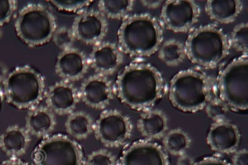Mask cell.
I'll list each match as a JSON object with an SVG mask.
<instances>
[{
    "mask_svg": "<svg viewBox=\"0 0 248 165\" xmlns=\"http://www.w3.org/2000/svg\"><path fill=\"white\" fill-rule=\"evenodd\" d=\"M114 86L122 103L139 111L153 109L165 92L163 75L154 66L142 62L126 66L117 77Z\"/></svg>",
    "mask_w": 248,
    "mask_h": 165,
    "instance_id": "6da1fadb",
    "label": "cell"
},
{
    "mask_svg": "<svg viewBox=\"0 0 248 165\" xmlns=\"http://www.w3.org/2000/svg\"><path fill=\"white\" fill-rule=\"evenodd\" d=\"M117 40L121 51L128 56L149 58L163 42V26L158 19L147 13L130 15L123 20Z\"/></svg>",
    "mask_w": 248,
    "mask_h": 165,
    "instance_id": "7a4b0ae2",
    "label": "cell"
},
{
    "mask_svg": "<svg viewBox=\"0 0 248 165\" xmlns=\"http://www.w3.org/2000/svg\"><path fill=\"white\" fill-rule=\"evenodd\" d=\"M186 56L203 69H215L230 54L229 37L216 24H207L190 31L185 44Z\"/></svg>",
    "mask_w": 248,
    "mask_h": 165,
    "instance_id": "3957f363",
    "label": "cell"
},
{
    "mask_svg": "<svg viewBox=\"0 0 248 165\" xmlns=\"http://www.w3.org/2000/svg\"><path fill=\"white\" fill-rule=\"evenodd\" d=\"M211 79L204 72L193 69L174 75L168 89L170 102L185 113H196L205 109L213 97Z\"/></svg>",
    "mask_w": 248,
    "mask_h": 165,
    "instance_id": "277c9868",
    "label": "cell"
},
{
    "mask_svg": "<svg viewBox=\"0 0 248 165\" xmlns=\"http://www.w3.org/2000/svg\"><path fill=\"white\" fill-rule=\"evenodd\" d=\"M2 84L6 102L17 109L29 110L45 97V78L30 65L15 68Z\"/></svg>",
    "mask_w": 248,
    "mask_h": 165,
    "instance_id": "5b68a950",
    "label": "cell"
},
{
    "mask_svg": "<svg viewBox=\"0 0 248 165\" xmlns=\"http://www.w3.org/2000/svg\"><path fill=\"white\" fill-rule=\"evenodd\" d=\"M57 20L45 6L30 4L19 11L15 24L16 33L30 47H41L52 41Z\"/></svg>",
    "mask_w": 248,
    "mask_h": 165,
    "instance_id": "8992f818",
    "label": "cell"
},
{
    "mask_svg": "<svg viewBox=\"0 0 248 165\" xmlns=\"http://www.w3.org/2000/svg\"><path fill=\"white\" fill-rule=\"evenodd\" d=\"M248 55H241L226 66L218 78L219 96L230 110L248 109Z\"/></svg>",
    "mask_w": 248,
    "mask_h": 165,
    "instance_id": "52a82bcc",
    "label": "cell"
},
{
    "mask_svg": "<svg viewBox=\"0 0 248 165\" xmlns=\"http://www.w3.org/2000/svg\"><path fill=\"white\" fill-rule=\"evenodd\" d=\"M34 165H84L85 158L80 144L63 134L44 138L32 153Z\"/></svg>",
    "mask_w": 248,
    "mask_h": 165,
    "instance_id": "ba28073f",
    "label": "cell"
},
{
    "mask_svg": "<svg viewBox=\"0 0 248 165\" xmlns=\"http://www.w3.org/2000/svg\"><path fill=\"white\" fill-rule=\"evenodd\" d=\"M132 123L127 115L117 110H108L102 112L96 122L95 137L104 146L110 148L125 144L132 137Z\"/></svg>",
    "mask_w": 248,
    "mask_h": 165,
    "instance_id": "9c48e42d",
    "label": "cell"
},
{
    "mask_svg": "<svg viewBox=\"0 0 248 165\" xmlns=\"http://www.w3.org/2000/svg\"><path fill=\"white\" fill-rule=\"evenodd\" d=\"M201 10L192 0H168L161 10V23L175 33L192 31L198 23Z\"/></svg>",
    "mask_w": 248,
    "mask_h": 165,
    "instance_id": "30bf717a",
    "label": "cell"
},
{
    "mask_svg": "<svg viewBox=\"0 0 248 165\" xmlns=\"http://www.w3.org/2000/svg\"><path fill=\"white\" fill-rule=\"evenodd\" d=\"M72 30L77 41L94 46L103 41L107 35L108 20L99 11L87 10L75 17Z\"/></svg>",
    "mask_w": 248,
    "mask_h": 165,
    "instance_id": "8fae6325",
    "label": "cell"
},
{
    "mask_svg": "<svg viewBox=\"0 0 248 165\" xmlns=\"http://www.w3.org/2000/svg\"><path fill=\"white\" fill-rule=\"evenodd\" d=\"M118 165H170V163L163 146L143 139L133 142L124 150Z\"/></svg>",
    "mask_w": 248,
    "mask_h": 165,
    "instance_id": "7c38bea8",
    "label": "cell"
},
{
    "mask_svg": "<svg viewBox=\"0 0 248 165\" xmlns=\"http://www.w3.org/2000/svg\"><path fill=\"white\" fill-rule=\"evenodd\" d=\"M78 92L82 102L96 110L106 109L116 96L115 86L111 81L108 77L97 74L86 79Z\"/></svg>",
    "mask_w": 248,
    "mask_h": 165,
    "instance_id": "4fadbf2b",
    "label": "cell"
},
{
    "mask_svg": "<svg viewBox=\"0 0 248 165\" xmlns=\"http://www.w3.org/2000/svg\"><path fill=\"white\" fill-rule=\"evenodd\" d=\"M241 140L240 129L226 120L214 122L206 136V142L212 151L220 154H230L238 149Z\"/></svg>",
    "mask_w": 248,
    "mask_h": 165,
    "instance_id": "5bb4252c",
    "label": "cell"
},
{
    "mask_svg": "<svg viewBox=\"0 0 248 165\" xmlns=\"http://www.w3.org/2000/svg\"><path fill=\"white\" fill-rule=\"evenodd\" d=\"M93 47L88 61L95 74L108 78L116 73L124 61L123 53L119 46L103 41Z\"/></svg>",
    "mask_w": 248,
    "mask_h": 165,
    "instance_id": "9a60e30c",
    "label": "cell"
},
{
    "mask_svg": "<svg viewBox=\"0 0 248 165\" xmlns=\"http://www.w3.org/2000/svg\"><path fill=\"white\" fill-rule=\"evenodd\" d=\"M46 107L54 114L68 115L74 112L80 100L78 89L72 82L61 81L46 89Z\"/></svg>",
    "mask_w": 248,
    "mask_h": 165,
    "instance_id": "2e32d148",
    "label": "cell"
},
{
    "mask_svg": "<svg viewBox=\"0 0 248 165\" xmlns=\"http://www.w3.org/2000/svg\"><path fill=\"white\" fill-rule=\"evenodd\" d=\"M89 67L86 55L80 50L72 47L60 52L57 57L55 71L62 81L73 83L83 78Z\"/></svg>",
    "mask_w": 248,
    "mask_h": 165,
    "instance_id": "e0dca14e",
    "label": "cell"
},
{
    "mask_svg": "<svg viewBox=\"0 0 248 165\" xmlns=\"http://www.w3.org/2000/svg\"><path fill=\"white\" fill-rule=\"evenodd\" d=\"M30 143V133L19 125H10L0 135V150L10 158L23 155Z\"/></svg>",
    "mask_w": 248,
    "mask_h": 165,
    "instance_id": "ac0fdd59",
    "label": "cell"
},
{
    "mask_svg": "<svg viewBox=\"0 0 248 165\" xmlns=\"http://www.w3.org/2000/svg\"><path fill=\"white\" fill-rule=\"evenodd\" d=\"M56 126V118L47 107L37 106L29 110L25 118V128L30 135L46 138Z\"/></svg>",
    "mask_w": 248,
    "mask_h": 165,
    "instance_id": "d6986e66",
    "label": "cell"
},
{
    "mask_svg": "<svg viewBox=\"0 0 248 165\" xmlns=\"http://www.w3.org/2000/svg\"><path fill=\"white\" fill-rule=\"evenodd\" d=\"M137 129L145 139H160L168 131L167 116L161 110H145L137 121Z\"/></svg>",
    "mask_w": 248,
    "mask_h": 165,
    "instance_id": "ffe728a7",
    "label": "cell"
},
{
    "mask_svg": "<svg viewBox=\"0 0 248 165\" xmlns=\"http://www.w3.org/2000/svg\"><path fill=\"white\" fill-rule=\"evenodd\" d=\"M243 9L240 0H209L205 6L206 14L217 25L232 23Z\"/></svg>",
    "mask_w": 248,
    "mask_h": 165,
    "instance_id": "44dd1931",
    "label": "cell"
},
{
    "mask_svg": "<svg viewBox=\"0 0 248 165\" xmlns=\"http://www.w3.org/2000/svg\"><path fill=\"white\" fill-rule=\"evenodd\" d=\"M94 123L86 112L79 111L68 114L65 126L66 132L75 140L88 138L94 130Z\"/></svg>",
    "mask_w": 248,
    "mask_h": 165,
    "instance_id": "7402d4cb",
    "label": "cell"
},
{
    "mask_svg": "<svg viewBox=\"0 0 248 165\" xmlns=\"http://www.w3.org/2000/svg\"><path fill=\"white\" fill-rule=\"evenodd\" d=\"M162 138L163 147L166 152L178 157L186 153L191 145L189 134L180 128L168 131Z\"/></svg>",
    "mask_w": 248,
    "mask_h": 165,
    "instance_id": "603a6c76",
    "label": "cell"
},
{
    "mask_svg": "<svg viewBox=\"0 0 248 165\" xmlns=\"http://www.w3.org/2000/svg\"><path fill=\"white\" fill-rule=\"evenodd\" d=\"M157 53L158 58L169 67H176L187 58L185 44L176 39L163 41Z\"/></svg>",
    "mask_w": 248,
    "mask_h": 165,
    "instance_id": "cb8c5ba5",
    "label": "cell"
},
{
    "mask_svg": "<svg viewBox=\"0 0 248 165\" xmlns=\"http://www.w3.org/2000/svg\"><path fill=\"white\" fill-rule=\"evenodd\" d=\"M134 2L133 0H100L97 6L98 11L106 18L123 20L129 16Z\"/></svg>",
    "mask_w": 248,
    "mask_h": 165,
    "instance_id": "d4e9b609",
    "label": "cell"
},
{
    "mask_svg": "<svg viewBox=\"0 0 248 165\" xmlns=\"http://www.w3.org/2000/svg\"><path fill=\"white\" fill-rule=\"evenodd\" d=\"M230 45L241 55H248V24H237L232 30L229 38Z\"/></svg>",
    "mask_w": 248,
    "mask_h": 165,
    "instance_id": "484cf974",
    "label": "cell"
},
{
    "mask_svg": "<svg viewBox=\"0 0 248 165\" xmlns=\"http://www.w3.org/2000/svg\"><path fill=\"white\" fill-rule=\"evenodd\" d=\"M208 118L214 122L225 120L230 110L227 103L220 96H213L205 107Z\"/></svg>",
    "mask_w": 248,
    "mask_h": 165,
    "instance_id": "4316f807",
    "label": "cell"
},
{
    "mask_svg": "<svg viewBox=\"0 0 248 165\" xmlns=\"http://www.w3.org/2000/svg\"><path fill=\"white\" fill-rule=\"evenodd\" d=\"M48 2L59 11L78 14L87 10L93 3L92 0H50Z\"/></svg>",
    "mask_w": 248,
    "mask_h": 165,
    "instance_id": "83f0119b",
    "label": "cell"
},
{
    "mask_svg": "<svg viewBox=\"0 0 248 165\" xmlns=\"http://www.w3.org/2000/svg\"><path fill=\"white\" fill-rule=\"evenodd\" d=\"M75 40L72 28L66 27L57 28L52 38L55 45L61 51L73 47Z\"/></svg>",
    "mask_w": 248,
    "mask_h": 165,
    "instance_id": "f1b7e54d",
    "label": "cell"
},
{
    "mask_svg": "<svg viewBox=\"0 0 248 165\" xmlns=\"http://www.w3.org/2000/svg\"><path fill=\"white\" fill-rule=\"evenodd\" d=\"M84 165H118L116 157L105 149L96 150L85 160Z\"/></svg>",
    "mask_w": 248,
    "mask_h": 165,
    "instance_id": "f546056e",
    "label": "cell"
},
{
    "mask_svg": "<svg viewBox=\"0 0 248 165\" xmlns=\"http://www.w3.org/2000/svg\"><path fill=\"white\" fill-rule=\"evenodd\" d=\"M17 8L16 0H0V28L10 22Z\"/></svg>",
    "mask_w": 248,
    "mask_h": 165,
    "instance_id": "4dcf8cb0",
    "label": "cell"
},
{
    "mask_svg": "<svg viewBox=\"0 0 248 165\" xmlns=\"http://www.w3.org/2000/svg\"><path fill=\"white\" fill-rule=\"evenodd\" d=\"M232 165H248L247 149L237 150L232 158Z\"/></svg>",
    "mask_w": 248,
    "mask_h": 165,
    "instance_id": "1f68e13d",
    "label": "cell"
},
{
    "mask_svg": "<svg viewBox=\"0 0 248 165\" xmlns=\"http://www.w3.org/2000/svg\"><path fill=\"white\" fill-rule=\"evenodd\" d=\"M194 165H232L223 158L217 157H210L203 158L201 161L196 162Z\"/></svg>",
    "mask_w": 248,
    "mask_h": 165,
    "instance_id": "d6a6232c",
    "label": "cell"
},
{
    "mask_svg": "<svg viewBox=\"0 0 248 165\" xmlns=\"http://www.w3.org/2000/svg\"><path fill=\"white\" fill-rule=\"evenodd\" d=\"M195 164L196 162L194 161L193 158L186 153L179 156L178 162H177V165H194Z\"/></svg>",
    "mask_w": 248,
    "mask_h": 165,
    "instance_id": "836d02e7",
    "label": "cell"
},
{
    "mask_svg": "<svg viewBox=\"0 0 248 165\" xmlns=\"http://www.w3.org/2000/svg\"><path fill=\"white\" fill-rule=\"evenodd\" d=\"M165 1H140L143 6L149 9H155L158 8L159 6H162L163 4Z\"/></svg>",
    "mask_w": 248,
    "mask_h": 165,
    "instance_id": "e575fe53",
    "label": "cell"
},
{
    "mask_svg": "<svg viewBox=\"0 0 248 165\" xmlns=\"http://www.w3.org/2000/svg\"><path fill=\"white\" fill-rule=\"evenodd\" d=\"M0 165H32L26 162L23 161L18 158H10L3 162Z\"/></svg>",
    "mask_w": 248,
    "mask_h": 165,
    "instance_id": "d590c367",
    "label": "cell"
},
{
    "mask_svg": "<svg viewBox=\"0 0 248 165\" xmlns=\"http://www.w3.org/2000/svg\"><path fill=\"white\" fill-rule=\"evenodd\" d=\"M9 74L8 69L5 64L0 61V83H3Z\"/></svg>",
    "mask_w": 248,
    "mask_h": 165,
    "instance_id": "8d00e7d4",
    "label": "cell"
},
{
    "mask_svg": "<svg viewBox=\"0 0 248 165\" xmlns=\"http://www.w3.org/2000/svg\"><path fill=\"white\" fill-rule=\"evenodd\" d=\"M2 37H3V32H2L1 28H0V41H1Z\"/></svg>",
    "mask_w": 248,
    "mask_h": 165,
    "instance_id": "74e56055",
    "label": "cell"
}]
</instances>
